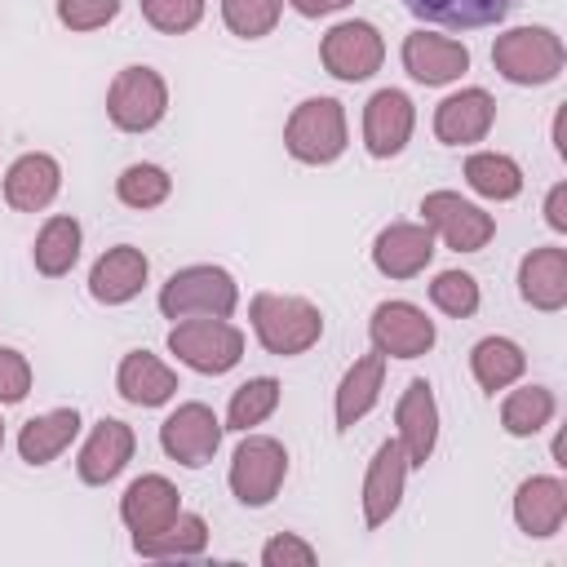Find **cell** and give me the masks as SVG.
<instances>
[{
	"mask_svg": "<svg viewBox=\"0 0 567 567\" xmlns=\"http://www.w3.org/2000/svg\"><path fill=\"white\" fill-rule=\"evenodd\" d=\"M319 554L310 540H301L297 532H275L261 545V567H310Z\"/></svg>",
	"mask_w": 567,
	"mask_h": 567,
	"instance_id": "f35d334b",
	"label": "cell"
},
{
	"mask_svg": "<svg viewBox=\"0 0 567 567\" xmlns=\"http://www.w3.org/2000/svg\"><path fill=\"white\" fill-rule=\"evenodd\" d=\"M368 337H372V350L385 359H421L439 341L434 319L416 301H381L368 319Z\"/></svg>",
	"mask_w": 567,
	"mask_h": 567,
	"instance_id": "8fae6325",
	"label": "cell"
},
{
	"mask_svg": "<svg viewBox=\"0 0 567 567\" xmlns=\"http://www.w3.org/2000/svg\"><path fill=\"white\" fill-rule=\"evenodd\" d=\"M284 478H288V447L270 434H244V443L230 456V474H226L230 496L248 509H261L279 496Z\"/></svg>",
	"mask_w": 567,
	"mask_h": 567,
	"instance_id": "52a82bcc",
	"label": "cell"
},
{
	"mask_svg": "<svg viewBox=\"0 0 567 567\" xmlns=\"http://www.w3.org/2000/svg\"><path fill=\"white\" fill-rule=\"evenodd\" d=\"M177 514H182V492L164 474H142L120 496V523L133 532V540L168 527Z\"/></svg>",
	"mask_w": 567,
	"mask_h": 567,
	"instance_id": "ffe728a7",
	"label": "cell"
},
{
	"mask_svg": "<svg viewBox=\"0 0 567 567\" xmlns=\"http://www.w3.org/2000/svg\"><path fill=\"white\" fill-rule=\"evenodd\" d=\"M434 261V230L425 221H390L372 239V266L385 279H416Z\"/></svg>",
	"mask_w": 567,
	"mask_h": 567,
	"instance_id": "2e32d148",
	"label": "cell"
},
{
	"mask_svg": "<svg viewBox=\"0 0 567 567\" xmlns=\"http://www.w3.org/2000/svg\"><path fill=\"white\" fill-rule=\"evenodd\" d=\"M137 4H142V18L164 35L195 31L204 22V9H208V0H137Z\"/></svg>",
	"mask_w": 567,
	"mask_h": 567,
	"instance_id": "8d00e7d4",
	"label": "cell"
},
{
	"mask_svg": "<svg viewBox=\"0 0 567 567\" xmlns=\"http://www.w3.org/2000/svg\"><path fill=\"white\" fill-rule=\"evenodd\" d=\"M421 221L443 239L452 252H483L496 235V217L478 208L474 199H461L456 190H430L421 195Z\"/></svg>",
	"mask_w": 567,
	"mask_h": 567,
	"instance_id": "ba28073f",
	"label": "cell"
},
{
	"mask_svg": "<svg viewBox=\"0 0 567 567\" xmlns=\"http://www.w3.org/2000/svg\"><path fill=\"white\" fill-rule=\"evenodd\" d=\"M146 279H151L146 252L133 248V244H115V248H106L93 261V270H89V297L102 301V306H124V301H133L146 288Z\"/></svg>",
	"mask_w": 567,
	"mask_h": 567,
	"instance_id": "7402d4cb",
	"label": "cell"
},
{
	"mask_svg": "<svg viewBox=\"0 0 567 567\" xmlns=\"http://www.w3.org/2000/svg\"><path fill=\"white\" fill-rule=\"evenodd\" d=\"M492 124H496V97L478 84L456 89L434 106V137L443 146H474L492 133Z\"/></svg>",
	"mask_w": 567,
	"mask_h": 567,
	"instance_id": "9a60e30c",
	"label": "cell"
},
{
	"mask_svg": "<svg viewBox=\"0 0 567 567\" xmlns=\"http://www.w3.org/2000/svg\"><path fill=\"white\" fill-rule=\"evenodd\" d=\"M279 394H284V385L275 381V377H248L244 385H235V394H230V403H226V430H235V434H248V430H257L266 416H275V408H279Z\"/></svg>",
	"mask_w": 567,
	"mask_h": 567,
	"instance_id": "d6a6232c",
	"label": "cell"
},
{
	"mask_svg": "<svg viewBox=\"0 0 567 567\" xmlns=\"http://www.w3.org/2000/svg\"><path fill=\"white\" fill-rule=\"evenodd\" d=\"M221 434H226V425L208 403H177L159 425V447H164L168 461H177L186 470H199L217 456Z\"/></svg>",
	"mask_w": 567,
	"mask_h": 567,
	"instance_id": "30bf717a",
	"label": "cell"
},
{
	"mask_svg": "<svg viewBox=\"0 0 567 567\" xmlns=\"http://www.w3.org/2000/svg\"><path fill=\"white\" fill-rule=\"evenodd\" d=\"M75 434H80V412L75 408H49L18 430V456L27 465H53L75 443Z\"/></svg>",
	"mask_w": 567,
	"mask_h": 567,
	"instance_id": "484cf974",
	"label": "cell"
},
{
	"mask_svg": "<svg viewBox=\"0 0 567 567\" xmlns=\"http://www.w3.org/2000/svg\"><path fill=\"white\" fill-rule=\"evenodd\" d=\"M394 425H399L394 439H399L408 465L421 470L434 456V447H439V403H434L430 381H421V377L408 381V390L394 403Z\"/></svg>",
	"mask_w": 567,
	"mask_h": 567,
	"instance_id": "4fadbf2b",
	"label": "cell"
},
{
	"mask_svg": "<svg viewBox=\"0 0 567 567\" xmlns=\"http://www.w3.org/2000/svg\"><path fill=\"white\" fill-rule=\"evenodd\" d=\"M168 115V80L155 66H124L106 89V120L120 133H151Z\"/></svg>",
	"mask_w": 567,
	"mask_h": 567,
	"instance_id": "8992f818",
	"label": "cell"
},
{
	"mask_svg": "<svg viewBox=\"0 0 567 567\" xmlns=\"http://www.w3.org/2000/svg\"><path fill=\"white\" fill-rule=\"evenodd\" d=\"M133 447H137V434L128 421H115V416H102L89 439L80 443V456H75V474L80 483L89 487H106L111 478L124 474V465L133 461Z\"/></svg>",
	"mask_w": 567,
	"mask_h": 567,
	"instance_id": "5bb4252c",
	"label": "cell"
},
{
	"mask_svg": "<svg viewBox=\"0 0 567 567\" xmlns=\"http://www.w3.org/2000/svg\"><path fill=\"white\" fill-rule=\"evenodd\" d=\"M416 128V106L403 89H377L363 102V151L372 159H394Z\"/></svg>",
	"mask_w": 567,
	"mask_h": 567,
	"instance_id": "7c38bea8",
	"label": "cell"
},
{
	"mask_svg": "<svg viewBox=\"0 0 567 567\" xmlns=\"http://www.w3.org/2000/svg\"><path fill=\"white\" fill-rule=\"evenodd\" d=\"M115 390L133 408H159L177 394V372L151 350H128L115 368Z\"/></svg>",
	"mask_w": 567,
	"mask_h": 567,
	"instance_id": "d4e9b609",
	"label": "cell"
},
{
	"mask_svg": "<svg viewBox=\"0 0 567 567\" xmlns=\"http://www.w3.org/2000/svg\"><path fill=\"white\" fill-rule=\"evenodd\" d=\"M244 346H248L244 332L230 319H213V315L177 319L168 328V350L177 354V363H186L190 372H204V377L230 372L244 359Z\"/></svg>",
	"mask_w": 567,
	"mask_h": 567,
	"instance_id": "5b68a950",
	"label": "cell"
},
{
	"mask_svg": "<svg viewBox=\"0 0 567 567\" xmlns=\"http://www.w3.org/2000/svg\"><path fill=\"white\" fill-rule=\"evenodd\" d=\"M319 62H323V71H328L332 80L354 84V80H368V75L381 71V62H385V40H381V31H377L372 22L346 18V22H332V27L323 31V40H319Z\"/></svg>",
	"mask_w": 567,
	"mask_h": 567,
	"instance_id": "9c48e42d",
	"label": "cell"
},
{
	"mask_svg": "<svg viewBox=\"0 0 567 567\" xmlns=\"http://www.w3.org/2000/svg\"><path fill=\"white\" fill-rule=\"evenodd\" d=\"M284 0H221V22L239 40H261L279 27Z\"/></svg>",
	"mask_w": 567,
	"mask_h": 567,
	"instance_id": "e575fe53",
	"label": "cell"
},
{
	"mask_svg": "<svg viewBox=\"0 0 567 567\" xmlns=\"http://www.w3.org/2000/svg\"><path fill=\"white\" fill-rule=\"evenodd\" d=\"M173 195V177H168V168H159V164H128L120 177H115V199L124 204V208H137V213H146V208H159L164 199Z\"/></svg>",
	"mask_w": 567,
	"mask_h": 567,
	"instance_id": "836d02e7",
	"label": "cell"
},
{
	"mask_svg": "<svg viewBox=\"0 0 567 567\" xmlns=\"http://www.w3.org/2000/svg\"><path fill=\"white\" fill-rule=\"evenodd\" d=\"M120 0H58V22L75 35L84 31H102L106 22H115Z\"/></svg>",
	"mask_w": 567,
	"mask_h": 567,
	"instance_id": "74e56055",
	"label": "cell"
},
{
	"mask_svg": "<svg viewBox=\"0 0 567 567\" xmlns=\"http://www.w3.org/2000/svg\"><path fill=\"white\" fill-rule=\"evenodd\" d=\"M80 244H84V230L71 213H53L44 217V226L35 230V244H31V261L44 279H62L71 275V266L80 261Z\"/></svg>",
	"mask_w": 567,
	"mask_h": 567,
	"instance_id": "4316f807",
	"label": "cell"
},
{
	"mask_svg": "<svg viewBox=\"0 0 567 567\" xmlns=\"http://www.w3.org/2000/svg\"><path fill=\"white\" fill-rule=\"evenodd\" d=\"M470 372H474L478 390L496 394V390H509V385L527 372V354H523V346L509 341V337H483V341H474V350H470Z\"/></svg>",
	"mask_w": 567,
	"mask_h": 567,
	"instance_id": "f1b7e54d",
	"label": "cell"
},
{
	"mask_svg": "<svg viewBox=\"0 0 567 567\" xmlns=\"http://www.w3.org/2000/svg\"><path fill=\"white\" fill-rule=\"evenodd\" d=\"M408 470H412V465H408L399 439H385V443L372 452L368 474H363V496H359L368 527H385V523L394 518V509H399V501H403V487H408Z\"/></svg>",
	"mask_w": 567,
	"mask_h": 567,
	"instance_id": "e0dca14e",
	"label": "cell"
},
{
	"mask_svg": "<svg viewBox=\"0 0 567 567\" xmlns=\"http://www.w3.org/2000/svg\"><path fill=\"white\" fill-rule=\"evenodd\" d=\"M514 523L532 540H549L567 523V483L558 474H532L514 492Z\"/></svg>",
	"mask_w": 567,
	"mask_h": 567,
	"instance_id": "44dd1931",
	"label": "cell"
},
{
	"mask_svg": "<svg viewBox=\"0 0 567 567\" xmlns=\"http://www.w3.org/2000/svg\"><path fill=\"white\" fill-rule=\"evenodd\" d=\"M558 412V399L549 385H518L501 399V430L509 439H532L540 434Z\"/></svg>",
	"mask_w": 567,
	"mask_h": 567,
	"instance_id": "4dcf8cb0",
	"label": "cell"
},
{
	"mask_svg": "<svg viewBox=\"0 0 567 567\" xmlns=\"http://www.w3.org/2000/svg\"><path fill=\"white\" fill-rule=\"evenodd\" d=\"M62 190V164L49 151H22L4 168V204L13 213H44Z\"/></svg>",
	"mask_w": 567,
	"mask_h": 567,
	"instance_id": "d6986e66",
	"label": "cell"
},
{
	"mask_svg": "<svg viewBox=\"0 0 567 567\" xmlns=\"http://www.w3.org/2000/svg\"><path fill=\"white\" fill-rule=\"evenodd\" d=\"M284 146L297 164H332L346 155L350 146V128H346V106L337 97H306L292 106V115L284 120Z\"/></svg>",
	"mask_w": 567,
	"mask_h": 567,
	"instance_id": "277c9868",
	"label": "cell"
},
{
	"mask_svg": "<svg viewBox=\"0 0 567 567\" xmlns=\"http://www.w3.org/2000/svg\"><path fill=\"white\" fill-rule=\"evenodd\" d=\"M301 18H323V13H341L350 0H288Z\"/></svg>",
	"mask_w": 567,
	"mask_h": 567,
	"instance_id": "b9f144b4",
	"label": "cell"
},
{
	"mask_svg": "<svg viewBox=\"0 0 567 567\" xmlns=\"http://www.w3.org/2000/svg\"><path fill=\"white\" fill-rule=\"evenodd\" d=\"M545 221H549V230H567V182H554L549 186V195H545Z\"/></svg>",
	"mask_w": 567,
	"mask_h": 567,
	"instance_id": "60d3db41",
	"label": "cell"
},
{
	"mask_svg": "<svg viewBox=\"0 0 567 567\" xmlns=\"http://www.w3.org/2000/svg\"><path fill=\"white\" fill-rule=\"evenodd\" d=\"M514 4H518V0H403V9L416 13L421 22L452 27V31L492 27V22H501Z\"/></svg>",
	"mask_w": 567,
	"mask_h": 567,
	"instance_id": "83f0119b",
	"label": "cell"
},
{
	"mask_svg": "<svg viewBox=\"0 0 567 567\" xmlns=\"http://www.w3.org/2000/svg\"><path fill=\"white\" fill-rule=\"evenodd\" d=\"M0 447H4V421H0Z\"/></svg>",
	"mask_w": 567,
	"mask_h": 567,
	"instance_id": "7bdbcfd3",
	"label": "cell"
},
{
	"mask_svg": "<svg viewBox=\"0 0 567 567\" xmlns=\"http://www.w3.org/2000/svg\"><path fill=\"white\" fill-rule=\"evenodd\" d=\"M248 323H252V337L261 341V350L279 354V359L306 354L323 337V310L292 292H257L248 301Z\"/></svg>",
	"mask_w": 567,
	"mask_h": 567,
	"instance_id": "6da1fadb",
	"label": "cell"
},
{
	"mask_svg": "<svg viewBox=\"0 0 567 567\" xmlns=\"http://www.w3.org/2000/svg\"><path fill=\"white\" fill-rule=\"evenodd\" d=\"M563 62H567V49L554 27H509L492 44V66L501 71V80H509L518 89L558 80Z\"/></svg>",
	"mask_w": 567,
	"mask_h": 567,
	"instance_id": "3957f363",
	"label": "cell"
},
{
	"mask_svg": "<svg viewBox=\"0 0 567 567\" xmlns=\"http://www.w3.org/2000/svg\"><path fill=\"white\" fill-rule=\"evenodd\" d=\"M204 545H208V523L190 509H182L168 527L133 540V549L142 558H195V554H204Z\"/></svg>",
	"mask_w": 567,
	"mask_h": 567,
	"instance_id": "1f68e13d",
	"label": "cell"
},
{
	"mask_svg": "<svg viewBox=\"0 0 567 567\" xmlns=\"http://www.w3.org/2000/svg\"><path fill=\"white\" fill-rule=\"evenodd\" d=\"M430 301H434V310H443L452 319H470L478 310L483 292H478V279L470 270H439L430 279Z\"/></svg>",
	"mask_w": 567,
	"mask_h": 567,
	"instance_id": "d590c367",
	"label": "cell"
},
{
	"mask_svg": "<svg viewBox=\"0 0 567 567\" xmlns=\"http://www.w3.org/2000/svg\"><path fill=\"white\" fill-rule=\"evenodd\" d=\"M465 182L474 195H483L492 204H509L523 195V168L505 151H474L465 159Z\"/></svg>",
	"mask_w": 567,
	"mask_h": 567,
	"instance_id": "f546056e",
	"label": "cell"
},
{
	"mask_svg": "<svg viewBox=\"0 0 567 567\" xmlns=\"http://www.w3.org/2000/svg\"><path fill=\"white\" fill-rule=\"evenodd\" d=\"M235 306H239V284L226 266H213V261L182 266L159 288V315L173 319V323L177 319H199V315L230 319Z\"/></svg>",
	"mask_w": 567,
	"mask_h": 567,
	"instance_id": "7a4b0ae2",
	"label": "cell"
},
{
	"mask_svg": "<svg viewBox=\"0 0 567 567\" xmlns=\"http://www.w3.org/2000/svg\"><path fill=\"white\" fill-rule=\"evenodd\" d=\"M31 394V363L22 350L0 346V408L4 403H22Z\"/></svg>",
	"mask_w": 567,
	"mask_h": 567,
	"instance_id": "ab89813d",
	"label": "cell"
},
{
	"mask_svg": "<svg viewBox=\"0 0 567 567\" xmlns=\"http://www.w3.org/2000/svg\"><path fill=\"white\" fill-rule=\"evenodd\" d=\"M518 297L532 310H563L567 306V248L540 244L518 261Z\"/></svg>",
	"mask_w": 567,
	"mask_h": 567,
	"instance_id": "603a6c76",
	"label": "cell"
},
{
	"mask_svg": "<svg viewBox=\"0 0 567 567\" xmlns=\"http://www.w3.org/2000/svg\"><path fill=\"white\" fill-rule=\"evenodd\" d=\"M381 390H385V354L368 350L363 359H354V363L346 368V377H341V385H337V399H332V421H337V430H341V434L354 430V425L377 408Z\"/></svg>",
	"mask_w": 567,
	"mask_h": 567,
	"instance_id": "cb8c5ba5",
	"label": "cell"
},
{
	"mask_svg": "<svg viewBox=\"0 0 567 567\" xmlns=\"http://www.w3.org/2000/svg\"><path fill=\"white\" fill-rule=\"evenodd\" d=\"M399 58H403V71L416 84H430V89L452 84V80H461L470 71V49L461 40H452V35H439V31H412L403 40Z\"/></svg>",
	"mask_w": 567,
	"mask_h": 567,
	"instance_id": "ac0fdd59",
	"label": "cell"
}]
</instances>
